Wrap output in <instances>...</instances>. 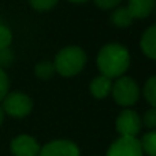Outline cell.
<instances>
[{"mask_svg":"<svg viewBox=\"0 0 156 156\" xmlns=\"http://www.w3.org/2000/svg\"><path fill=\"white\" fill-rule=\"evenodd\" d=\"M93 2L101 10H111V8L116 7L122 0H93Z\"/></svg>","mask_w":156,"mask_h":156,"instance_id":"ffe728a7","label":"cell"},{"mask_svg":"<svg viewBox=\"0 0 156 156\" xmlns=\"http://www.w3.org/2000/svg\"><path fill=\"white\" fill-rule=\"evenodd\" d=\"M105 156H144V152L137 137L121 136L110 145Z\"/></svg>","mask_w":156,"mask_h":156,"instance_id":"8992f818","label":"cell"},{"mask_svg":"<svg viewBox=\"0 0 156 156\" xmlns=\"http://www.w3.org/2000/svg\"><path fill=\"white\" fill-rule=\"evenodd\" d=\"M86 54L80 47H66L55 58V70L62 77H74L85 67Z\"/></svg>","mask_w":156,"mask_h":156,"instance_id":"7a4b0ae2","label":"cell"},{"mask_svg":"<svg viewBox=\"0 0 156 156\" xmlns=\"http://www.w3.org/2000/svg\"><path fill=\"white\" fill-rule=\"evenodd\" d=\"M144 97L151 104V107L156 105V78L155 77H151L147 81L145 86H144Z\"/></svg>","mask_w":156,"mask_h":156,"instance_id":"9a60e30c","label":"cell"},{"mask_svg":"<svg viewBox=\"0 0 156 156\" xmlns=\"http://www.w3.org/2000/svg\"><path fill=\"white\" fill-rule=\"evenodd\" d=\"M141 149L145 155L148 156H156V132L151 130L147 134L143 136V138L140 140Z\"/></svg>","mask_w":156,"mask_h":156,"instance_id":"4fadbf2b","label":"cell"},{"mask_svg":"<svg viewBox=\"0 0 156 156\" xmlns=\"http://www.w3.org/2000/svg\"><path fill=\"white\" fill-rule=\"evenodd\" d=\"M12 41V34L8 27L0 25V49H7Z\"/></svg>","mask_w":156,"mask_h":156,"instance_id":"e0dca14e","label":"cell"},{"mask_svg":"<svg viewBox=\"0 0 156 156\" xmlns=\"http://www.w3.org/2000/svg\"><path fill=\"white\" fill-rule=\"evenodd\" d=\"M38 156H81L80 148L70 140H54L40 148Z\"/></svg>","mask_w":156,"mask_h":156,"instance_id":"52a82bcc","label":"cell"},{"mask_svg":"<svg viewBox=\"0 0 156 156\" xmlns=\"http://www.w3.org/2000/svg\"><path fill=\"white\" fill-rule=\"evenodd\" d=\"M3 121H4V111H3V108H2V105H0V126H2V123H3Z\"/></svg>","mask_w":156,"mask_h":156,"instance_id":"44dd1931","label":"cell"},{"mask_svg":"<svg viewBox=\"0 0 156 156\" xmlns=\"http://www.w3.org/2000/svg\"><path fill=\"white\" fill-rule=\"evenodd\" d=\"M8 88H10V81H8L7 74L3 71L0 67V101L4 99V96L8 93Z\"/></svg>","mask_w":156,"mask_h":156,"instance_id":"d6986e66","label":"cell"},{"mask_svg":"<svg viewBox=\"0 0 156 156\" xmlns=\"http://www.w3.org/2000/svg\"><path fill=\"white\" fill-rule=\"evenodd\" d=\"M130 65L129 51L123 45L111 43L104 45L97 55V67L101 76L108 78H119L125 74Z\"/></svg>","mask_w":156,"mask_h":156,"instance_id":"6da1fadb","label":"cell"},{"mask_svg":"<svg viewBox=\"0 0 156 156\" xmlns=\"http://www.w3.org/2000/svg\"><path fill=\"white\" fill-rule=\"evenodd\" d=\"M141 122H143L144 125H145L148 129L154 130L156 127V108L155 107H151L148 111L145 112V115H144V118L141 119Z\"/></svg>","mask_w":156,"mask_h":156,"instance_id":"ac0fdd59","label":"cell"},{"mask_svg":"<svg viewBox=\"0 0 156 156\" xmlns=\"http://www.w3.org/2000/svg\"><path fill=\"white\" fill-rule=\"evenodd\" d=\"M111 92H112L114 100L122 107H130L134 103H137L140 97L137 83L130 77H119L112 85Z\"/></svg>","mask_w":156,"mask_h":156,"instance_id":"3957f363","label":"cell"},{"mask_svg":"<svg viewBox=\"0 0 156 156\" xmlns=\"http://www.w3.org/2000/svg\"><path fill=\"white\" fill-rule=\"evenodd\" d=\"M69 2H71V3H85V2H88V0H69Z\"/></svg>","mask_w":156,"mask_h":156,"instance_id":"7402d4cb","label":"cell"},{"mask_svg":"<svg viewBox=\"0 0 156 156\" xmlns=\"http://www.w3.org/2000/svg\"><path fill=\"white\" fill-rule=\"evenodd\" d=\"M155 8V0H129L127 10L133 18H147Z\"/></svg>","mask_w":156,"mask_h":156,"instance_id":"9c48e42d","label":"cell"},{"mask_svg":"<svg viewBox=\"0 0 156 156\" xmlns=\"http://www.w3.org/2000/svg\"><path fill=\"white\" fill-rule=\"evenodd\" d=\"M56 73L55 66L52 62H40L38 65H36L34 67V74L37 76L40 80H49L54 77V74Z\"/></svg>","mask_w":156,"mask_h":156,"instance_id":"5bb4252c","label":"cell"},{"mask_svg":"<svg viewBox=\"0 0 156 156\" xmlns=\"http://www.w3.org/2000/svg\"><path fill=\"white\" fill-rule=\"evenodd\" d=\"M116 132L125 137H137L141 132L143 122L138 114L133 110H123L116 118Z\"/></svg>","mask_w":156,"mask_h":156,"instance_id":"5b68a950","label":"cell"},{"mask_svg":"<svg viewBox=\"0 0 156 156\" xmlns=\"http://www.w3.org/2000/svg\"><path fill=\"white\" fill-rule=\"evenodd\" d=\"M141 49L149 59H156V26L152 25L141 37Z\"/></svg>","mask_w":156,"mask_h":156,"instance_id":"8fae6325","label":"cell"},{"mask_svg":"<svg viewBox=\"0 0 156 156\" xmlns=\"http://www.w3.org/2000/svg\"><path fill=\"white\" fill-rule=\"evenodd\" d=\"M40 144L29 134H19L11 141L10 149L14 156H38Z\"/></svg>","mask_w":156,"mask_h":156,"instance_id":"ba28073f","label":"cell"},{"mask_svg":"<svg viewBox=\"0 0 156 156\" xmlns=\"http://www.w3.org/2000/svg\"><path fill=\"white\" fill-rule=\"evenodd\" d=\"M133 16L130 14V11L127 10V7H118L111 15V22L118 27H127L132 25Z\"/></svg>","mask_w":156,"mask_h":156,"instance_id":"7c38bea8","label":"cell"},{"mask_svg":"<svg viewBox=\"0 0 156 156\" xmlns=\"http://www.w3.org/2000/svg\"><path fill=\"white\" fill-rule=\"evenodd\" d=\"M29 3L37 11H48L56 5L58 0H29Z\"/></svg>","mask_w":156,"mask_h":156,"instance_id":"2e32d148","label":"cell"},{"mask_svg":"<svg viewBox=\"0 0 156 156\" xmlns=\"http://www.w3.org/2000/svg\"><path fill=\"white\" fill-rule=\"evenodd\" d=\"M111 89H112V81L105 76L96 77L90 82V93L96 99H105L111 93Z\"/></svg>","mask_w":156,"mask_h":156,"instance_id":"30bf717a","label":"cell"},{"mask_svg":"<svg viewBox=\"0 0 156 156\" xmlns=\"http://www.w3.org/2000/svg\"><path fill=\"white\" fill-rule=\"evenodd\" d=\"M3 101V111L4 114L12 118H25L30 114L33 108V101L27 94L21 92H11L4 96Z\"/></svg>","mask_w":156,"mask_h":156,"instance_id":"277c9868","label":"cell"}]
</instances>
